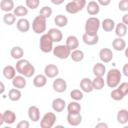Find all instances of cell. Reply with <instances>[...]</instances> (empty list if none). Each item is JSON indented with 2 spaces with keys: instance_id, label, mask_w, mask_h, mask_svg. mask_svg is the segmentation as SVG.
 <instances>
[{
  "instance_id": "cell-1",
  "label": "cell",
  "mask_w": 128,
  "mask_h": 128,
  "mask_svg": "<svg viewBox=\"0 0 128 128\" xmlns=\"http://www.w3.org/2000/svg\"><path fill=\"white\" fill-rule=\"evenodd\" d=\"M15 69H16V72L23 75L24 77L26 78H30L34 75L35 73V67L34 65L27 59H19L17 60L16 62V65H15Z\"/></svg>"
},
{
  "instance_id": "cell-2",
  "label": "cell",
  "mask_w": 128,
  "mask_h": 128,
  "mask_svg": "<svg viewBox=\"0 0 128 128\" xmlns=\"http://www.w3.org/2000/svg\"><path fill=\"white\" fill-rule=\"evenodd\" d=\"M121 78H122V73L120 72V70L117 68H112L108 72H106L105 84L109 88H115L120 84Z\"/></svg>"
},
{
  "instance_id": "cell-3",
  "label": "cell",
  "mask_w": 128,
  "mask_h": 128,
  "mask_svg": "<svg viewBox=\"0 0 128 128\" xmlns=\"http://www.w3.org/2000/svg\"><path fill=\"white\" fill-rule=\"evenodd\" d=\"M100 26H101V22H100L99 18H97L95 16H91L85 22V27H84L85 33L95 35V34L98 33V30H99Z\"/></svg>"
},
{
  "instance_id": "cell-4",
  "label": "cell",
  "mask_w": 128,
  "mask_h": 128,
  "mask_svg": "<svg viewBox=\"0 0 128 128\" xmlns=\"http://www.w3.org/2000/svg\"><path fill=\"white\" fill-rule=\"evenodd\" d=\"M47 28V19L43 16H36L32 21V30L36 34H43Z\"/></svg>"
},
{
  "instance_id": "cell-5",
  "label": "cell",
  "mask_w": 128,
  "mask_h": 128,
  "mask_svg": "<svg viewBox=\"0 0 128 128\" xmlns=\"http://www.w3.org/2000/svg\"><path fill=\"white\" fill-rule=\"evenodd\" d=\"M87 2L86 0H71L70 2H68L65 6V10L69 13V14H76L80 11L83 10V8H85Z\"/></svg>"
},
{
  "instance_id": "cell-6",
  "label": "cell",
  "mask_w": 128,
  "mask_h": 128,
  "mask_svg": "<svg viewBox=\"0 0 128 128\" xmlns=\"http://www.w3.org/2000/svg\"><path fill=\"white\" fill-rule=\"evenodd\" d=\"M53 41L51 39V37L45 33V34H42L41 37H40V40H39V48L40 50L43 52V53H49V52H52L53 50Z\"/></svg>"
},
{
  "instance_id": "cell-7",
  "label": "cell",
  "mask_w": 128,
  "mask_h": 128,
  "mask_svg": "<svg viewBox=\"0 0 128 128\" xmlns=\"http://www.w3.org/2000/svg\"><path fill=\"white\" fill-rule=\"evenodd\" d=\"M56 122V115L53 112H47L43 115L40 120V127L41 128H51L54 126Z\"/></svg>"
},
{
  "instance_id": "cell-8",
  "label": "cell",
  "mask_w": 128,
  "mask_h": 128,
  "mask_svg": "<svg viewBox=\"0 0 128 128\" xmlns=\"http://www.w3.org/2000/svg\"><path fill=\"white\" fill-rule=\"evenodd\" d=\"M52 52H53L54 56H56L59 59L64 60V59H67L70 56V52L71 51L66 45L63 44V45H57L56 47H53Z\"/></svg>"
},
{
  "instance_id": "cell-9",
  "label": "cell",
  "mask_w": 128,
  "mask_h": 128,
  "mask_svg": "<svg viewBox=\"0 0 128 128\" xmlns=\"http://www.w3.org/2000/svg\"><path fill=\"white\" fill-rule=\"evenodd\" d=\"M52 88L57 93H63L67 90V82L63 78H55L52 83Z\"/></svg>"
},
{
  "instance_id": "cell-10",
  "label": "cell",
  "mask_w": 128,
  "mask_h": 128,
  "mask_svg": "<svg viewBox=\"0 0 128 128\" xmlns=\"http://www.w3.org/2000/svg\"><path fill=\"white\" fill-rule=\"evenodd\" d=\"M113 52L109 48H102L99 51V58L102 63H109L113 60Z\"/></svg>"
},
{
  "instance_id": "cell-11",
  "label": "cell",
  "mask_w": 128,
  "mask_h": 128,
  "mask_svg": "<svg viewBox=\"0 0 128 128\" xmlns=\"http://www.w3.org/2000/svg\"><path fill=\"white\" fill-rule=\"evenodd\" d=\"M59 74V68L55 64H47L44 68V75L47 78H56Z\"/></svg>"
},
{
  "instance_id": "cell-12",
  "label": "cell",
  "mask_w": 128,
  "mask_h": 128,
  "mask_svg": "<svg viewBox=\"0 0 128 128\" xmlns=\"http://www.w3.org/2000/svg\"><path fill=\"white\" fill-rule=\"evenodd\" d=\"M16 27L18 29V31L22 32V33H26L30 30V27H31V24L29 22L28 19L26 18H19V20H17L16 22Z\"/></svg>"
},
{
  "instance_id": "cell-13",
  "label": "cell",
  "mask_w": 128,
  "mask_h": 128,
  "mask_svg": "<svg viewBox=\"0 0 128 128\" xmlns=\"http://www.w3.org/2000/svg\"><path fill=\"white\" fill-rule=\"evenodd\" d=\"M67 122L71 126H78L82 122L81 113H68L67 114Z\"/></svg>"
},
{
  "instance_id": "cell-14",
  "label": "cell",
  "mask_w": 128,
  "mask_h": 128,
  "mask_svg": "<svg viewBox=\"0 0 128 128\" xmlns=\"http://www.w3.org/2000/svg\"><path fill=\"white\" fill-rule=\"evenodd\" d=\"M85 7H86L87 13L89 15H91V16H95V15H97L100 12V5L96 1H94V0L89 1L88 4H86Z\"/></svg>"
},
{
  "instance_id": "cell-15",
  "label": "cell",
  "mask_w": 128,
  "mask_h": 128,
  "mask_svg": "<svg viewBox=\"0 0 128 128\" xmlns=\"http://www.w3.org/2000/svg\"><path fill=\"white\" fill-rule=\"evenodd\" d=\"M26 77H24L23 75L19 74V75H16L13 79H12V85L14 88H17V89H23L26 87Z\"/></svg>"
},
{
  "instance_id": "cell-16",
  "label": "cell",
  "mask_w": 128,
  "mask_h": 128,
  "mask_svg": "<svg viewBox=\"0 0 128 128\" xmlns=\"http://www.w3.org/2000/svg\"><path fill=\"white\" fill-rule=\"evenodd\" d=\"M47 34L51 37V39L54 43H58L63 39V34H62L61 30L58 28H50L48 30Z\"/></svg>"
},
{
  "instance_id": "cell-17",
  "label": "cell",
  "mask_w": 128,
  "mask_h": 128,
  "mask_svg": "<svg viewBox=\"0 0 128 128\" xmlns=\"http://www.w3.org/2000/svg\"><path fill=\"white\" fill-rule=\"evenodd\" d=\"M28 117L31 121L38 122L40 120V109L35 105L30 106L28 108Z\"/></svg>"
},
{
  "instance_id": "cell-18",
  "label": "cell",
  "mask_w": 128,
  "mask_h": 128,
  "mask_svg": "<svg viewBox=\"0 0 128 128\" xmlns=\"http://www.w3.org/2000/svg\"><path fill=\"white\" fill-rule=\"evenodd\" d=\"M92 72H93L94 76L103 77L106 74V66L102 62H97L96 64H94V66L92 68Z\"/></svg>"
},
{
  "instance_id": "cell-19",
  "label": "cell",
  "mask_w": 128,
  "mask_h": 128,
  "mask_svg": "<svg viewBox=\"0 0 128 128\" xmlns=\"http://www.w3.org/2000/svg\"><path fill=\"white\" fill-rule=\"evenodd\" d=\"M80 89L85 93H91L94 90L93 86H92V80L88 77L83 78L80 81Z\"/></svg>"
},
{
  "instance_id": "cell-20",
  "label": "cell",
  "mask_w": 128,
  "mask_h": 128,
  "mask_svg": "<svg viewBox=\"0 0 128 128\" xmlns=\"http://www.w3.org/2000/svg\"><path fill=\"white\" fill-rule=\"evenodd\" d=\"M82 40H83V42H84L86 45L92 46V45H95V44L98 43V41H99V36H98V34L91 35V34L84 33V34L82 35Z\"/></svg>"
},
{
  "instance_id": "cell-21",
  "label": "cell",
  "mask_w": 128,
  "mask_h": 128,
  "mask_svg": "<svg viewBox=\"0 0 128 128\" xmlns=\"http://www.w3.org/2000/svg\"><path fill=\"white\" fill-rule=\"evenodd\" d=\"M66 108V102L62 98H55L52 101V109L55 112H62Z\"/></svg>"
},
{
  "instance_id": "cell-22",
  "label": "cell",
  "mask_w": 128,
  "mask_h": 128,
  "mask_svg": "<svg viewBox=\"0 0 128 128\" xmlns=\"http://www.w3.org/2000/svg\"><path fill=\"white\" fill-rule=\"evenodd\" d=\"M65 45L70 49V51L75 50L79 47V40L75 35H70L66 38V43Z\"/></svg>"
},
{
  "instance_id": "cell-23",
  "label": "cell",
  "mask_w": 128,
  "mask_h": 128,
  "mask_svg": "<svg viewBox=\"0 0 128 128\" xmlns=\"http://www.w3.org/2000/svg\"><path fill=\"white\" fill-rule=\"evenodd\" d=\"M47 84V77L44 74H37L33 78V85L37 88H42Z\"/></svg>"
},
{
  "instance_id": "cell-24",
  "label": "cell",
  "mask_w": 128,
  "mask_h": 128,
  "mask_svg": "<svg viewBox=\"0 0 128 128\" xmlns=\"http://www.w3.org/2000/svg\"><path fill=\"white\" fill-rule=\"evenodd\" d=\"M112 47L116 51H123L126 48V41L122 37H117L112 41Z\"/></svg>"
},
{
  "instance_id": "cell-25",
  "label": "cell",
  "mask_w": 128,
  "mask_h": 128,
  "mask_svg": "<svg viewBox=\"0 0 128 128\" xmlns=\"http://www.w3.org/2000/svg\"><path fill=\"white\" fill-rule=\"evenodd\" d=\"M2 72H3V76L6 79H8V80H12L16 76V69L12 65H6L3 68V71Z\"/></svg>"
},
{
  "instance_id": "cell-26",
  "label": "cell",
  "mask_w": 128,
  "mask_h": 128,
  "mask_svg": "<svg viewBox=\"0 0 128 128\" xmlns=\"http://www.w3.org/2000/svg\"><path fill=\"white\" fill-rule=\"evenodd\" d=\"M3 119H4V123L11 125L16 121V114L12 110H5L3 113Z\"/></svg>"
},
{
  "instance_id": "cell-27",
  "label": "cell",
  "mask_w": 128,
  "mask_h": 128,
  "mask_svg": "<svg viewBox=\"0 0 128 128\" xmlns=\"http://www.w3.org/2000/svg\"><path fill=\"white\" fill-rule=\"evenodd\" d=\"M101 26H102V29L105 31V32H111L114 30L115 28V22L113 19L111 18H105L102 22H101Z\"/></svg>"
},
{
  "instance_id": "cell-28",
  "label": "cell",
  "mask_w": 128,
  "mask_h": 128,
  "mask_svg": "<svg viewBox=\"0 0 128 128\" xmlns=\"http://www.w3.org/2000/svg\"><path fill=\"white\" fill-rule=\"evenodd\" d=\"M10 55H11V57L13 59L19 60V59L23 58V56H24V50L20 46H14L10 50Z\"/></svg>"
},
{
  "instance_id": "cell-29",
  "label": "cell",
  "mask_w": 128,
  "mask_h": 128,
  "mask_svg": "<svg viewBox=\"0 0 128 128\" xmlns=\"http://www.w3.org/2000/svg\"><path fill=\"white\" fill-rule=\"evenodd\" d=\"M117 122L124 125L128 123V110L127 109H120L117 112V116H116Z\"/></svg>"
},
{
  "instance_id": "cell-30",
  "label": "cell",
  "mask_w": 128,
  "mask_h": 128,
  "mask_svg": "<svg viewBox=\"0 0 128 128\" xmlns=\"http://www.w3.org/2000/svg\"><path fill=\"white\" fill-rule=\"evenodd\" d=\"M15 8V4L13 0H1L0 2V9L2 11L6 12H11Z\"/></svg>"
},
{
  "instance_id": "cell-31",
  "label": "cell",
  "mask_w": 128,
  "mask_h": 128,
  "mask_svg": "<svg viewBox=\"0 0 128 128\" xmlns=\"http://www.w3.org/2000/svg\"><path fill=\"white\" fill-rule=\"evenodd\" d=\"M13 14L16 17L19 18H23L28 14V8L24 5H18L13 9Z\"/></svg>"
},
{
  "instance_id": "cell-32",
  "label": "cell",
  "mask_w": 128,
  "mask_h": 128,
  "mask_svg": "<svg viewBox=\"0 0 128 128\" xmlns=\"http://www.w3.org/2000/svg\"><path fill=\"white\" fill-rule=\"evenodd\" d=\"M54 23H55V25L57 27L63 28L65 26H67V24H68V18L66 16H64L63 14H58L54 18Z\"/></svg>"
},
{
  "instance_id": "cell-33",
  "label": "cell",
  "mask_w": 128,
  "mask_h": 128,
  "mask_svg": "<svg viewBox=\"0 0 128 128\" xmlns=\"http://www.w3.org/2000/svg\"><path fill=\"white\" fill-rule=\"evenodd\" d=\"M22 97V93L20 91V89H17V88H12L9 90L8 92V98L13 101V102H17L21 99Z\"/></svg>"
},
{
  "instance_id": "cell-34",
  "label": "cell",
  "mask_w": 128,
  "mask_h": 128,
  "mask_svg": "<svg viewBox=\"0 0 128 128\" xmlns=\"http://www.w3.org/2000/svg\"><path fill=\"white\" fill-rule=\"evenodd\" d=\"M115 34L117 37H124L126 34H127V25L123 24L122 22L121 23H118V24H115Z\"/></svg>"
},
{
  "instance_id": "cell-35",
  "label": "cell",
  "mask_w": 128,
  "mask_h": 128,
  "mask_svg": "<svg viewBox=\"0 0 128 128\" xmlns=\"http://www.w3.org/2000/svg\"><path fill=\"white\" fill-rule=\"evenodd\" d=\"M74 62H81L83 59H84V52L80 49H75V50H72L70 52V56H69Z\"/></svg>"
},
{
  "instance_id": "cell-36",
  "label": "cell",
  "mask_w": 128,
  "mask_h": 128,
  "mask_svg": "<svg viewBox=\"0 0 128 128\" xmlns=\"http://www.w3.org/2000/svg\"><path fill=\"white\" fill-rule=\"evenodd\" d=\"M67 111L68 113H80L81 112V105L78 101H71L67 105Z\"/></svg>"
},
{
  "instance_id": "cell-37",
  "label": "cell",
  "mask_w": 128,
  "mask_h": 128,
  "mask_svg": "<svg viewBox=\"0 0 128 128\" xmlns=\"http://www.w3.org/2000/svg\"><path fill=\"white\" fill-rule=\"evenodd\" d=\"M92 86L94 90H102L105 86V80L103 77H97L95 76V78L92 80Z\"/></svg>"
},
{
  "instance_id": "cell-38",
  "label": "cell",
  "mask_w": 128,
  "mask_h": 128,
  "mask_svg": "<svg viewBox=\"0 0 128 128\" xmlns=\"http://www.w3.org/2000/svg\"><path fill=\"white\" fill-rule=\"evenodd\" d=\"M3 22L6 25L11 26L16 22V16L13 14V12H6L3 16Z\"/></svg>"
},
{
  "instance_id": "cell-39",
  "label": "cell",
  "mask_w": 128,
  "mask_h": 128,
  "mask_svg": "<svg viewBox=\"0 0 128 128\" xmlns=\"http://www.w3.org/2000/svg\"><path fill=\"white\" fill-rule=\"evenodd\" d=\"M70 97L72 100H75V101H80L83 99L84 97V94H83V91L81 89H73L71 92H70Z\"/></svg>"
},
{
  "instance_id": "cell-40",
  "label": "cell",
  "mask_w": 128,
  "mask_h": 128,
  "mask_svg": "<svg viewBox=\"0 0 128 128\" xmlns=\"http://www.w3.org/2000/svg\"><path fill=\"white\" fill-rule=\"evenodd\" d=\"M110 96H111V98H112L113 100H115V101H120V100H122V99L125 97V96L122 94V92H121L117 87H115V88L111 91Z\"/></svg>"
},
{
  "instance_id": "cell-41",
  "label": "cell",
  "mask_w": 128,
  "mask_h": 128,
  "mask_svg": "<svg viewBox=\"0 0 128 128\" xmlns=\"http://www.w3.org/2000/svg\"><path fill=\"white\" fill-rule=\"evenodd\" d=\"M52 13H53V11H52V8L50 6H44L39 11V15L40 16H43L46 19L47 18H50L51 15H52Z\"/></svg>"
},
{
  "instance_id": "cell-42",
  "label": "cell",
  "mask_w": 128,
  "mask_h": 128,
  "mask_svg": "<svg viewBox=\"0 0 128 128\" xmlns=\"http://www.w3.org/2000/svg\"><path fill=\"white\" fill-rule=\"evenodd\" d=\"M25 5L28 9L34 10L39 7L40 5V0H25Z\"/></svg>"
},
{
  "instance_id": "cell-43",
  "label": "cell",
  "mask_w": 128,
  "mask_h": 128,
  "mask_svg": "<svg viewBox=\"0 0 128 128\" xmlns=\"http://www.w3.org/2000/svg\"><path fill=\"white\" fill-rule=\"evenodd\" d=\"M118 9L123 12L128 11V0H120L118 3Z\"/></svg>"
},
{
  "instance_id": "cell-44",
  "label": "cell",
  "mask_w": 128,
  "mask_h": 128,
  "mask_svg": "<svg viewBox=\"0 0 128 128\" xmlns=\"http://www.w3.org/2000/svg\"><path fill=\"white\" fill-rule=\"evenodd\" d=\"M117 88L122 92V94H123L124 96H126V95L128 94V83H127V82H122V83H120V84L117 86Z\"/></svg>"
},
{
  "instance_id": "cell-45",
  "label": "cell",
  "mask_w": 128,
  "mask_h": 128,
  "mask_svg": "<svg viewBox=\"0 0 128 128\" xmlns=\"http://www.w3.org/2000/svg\"><path fill=\"white\" fill-rule=\"evenodd\" d=\"M29 126H30V123L28 121H26V120H22V121L17 123V127L18 128H29Z\"/></svg>"
},
{
  "instance_id": "cell-46",
  "label": "cell",
  "mask_w": 128,
  "mask_h": 128,
  "mask_svg": "<svg viewBox=\"0 0 128 128\" xmlns=\"http://www.w3.org/2000/svg\"><path fill=\"white\" fill-rule=\"evenodd\" d=\"M96 2L100 6H108L111 3V0H96Z\"/></svg>"
},
{
  "instance_id": "cell-47",
  "label": "cell",
  "mask_w": 128,
  "mask_h": 128,
  "mask_svg": "<svg viewBox=\"0 0 128 128\" xmlns=\"http://www.w3.org/2000/svg\"><path fill=\"white\" fill-rule=\"evenodd\" d=\"M122 72H123V75L128 77V63H125L123 68H122Z\"/></svg>"
},
{
  "instance_id": "cell-48",
  "label": "cell",
  "mask_w": 128,
  "mask_h": 128,
  "mask_svg": "<svg viewBox=\"0 0 128 128\" xmlns=\"http://www.w3.org/2000/svg\"><path fill=\"white\" fill-rule=\"evenodd\" d=\"M122 23L125 24V25H128V14L127 13H125L123 15V17H122Z\"/></svg>"
},
{
  "instance_id": "cell-49",
  "label": "cell",
  "mask_w": 128,
  "mask_h": 128,
  "mask_svg": "<svg viewBox=\"0 0 128 128\" xmlns=\"http://www.w3.org/2000/svg\"><path fill=\"white\" fill-rule=\"evenodd\" d=\"M50 1H51V3L54 4V5H61L62 3H64L65 0H50Z\"/></svg>"
},
{
  "instance_id": "cell-50",
  "label": "cell",
  "mask_w": 128,
  "mask_h": 128,
  "mask_svg": "<svg viewBox=\"0 0 128 128\" xmlns=\"http://www.w3.org/2000/svg\"><path fill=\"white\" fill-rule=\"evenodd\" d=\"M5 92V85L2 81H0V95Z\"/></svg>"
},
{
  "instance_id": "cell-51",
  "label": "cell",
  "mask_w": 128,
  "mask_h": 128,
  "mask_svg": "<svg viewBox=\"0 0 128 128\" xmlns=\"http://www.w3.org/2000/svg\"><path fill=\"white\" fill-rule=\"evenodd\" d=\"M96 128H100V127H103V128H107L108 127V125L106 124V123H103V122H101V123H98V124H96V126H95Z\"/></svg>"
},
{
  "instance_id": "cell-52",
  "label": "cell",
  "mask_w": 128,
  "mask_h": 128,
  "mask_svg": "<svg viewBox=\"0 0 128 128\" xmlns=\"http://www.w3.org/2000/svg\"><path fill=\"white\" fill-rule=\"evenodd\" d=\"M4 124V119H3V113H0V126Z\"/></svg>"
},
{
  "instance_id": "cell-53",
  "label": "cell",
  "mask_w": 128,
  "mask_h": 128,
  "mask_svg": "<svg viewBox=\"0 0 128 128\" xmlns=\"http://www.w3.org/2000/svg\"><path fill=\"white\" fill-rule=\"evenodd\" d=\"M124 50H125V56L128 57V50H127V48H125Z\"/></svg>"
}]
</instances>
